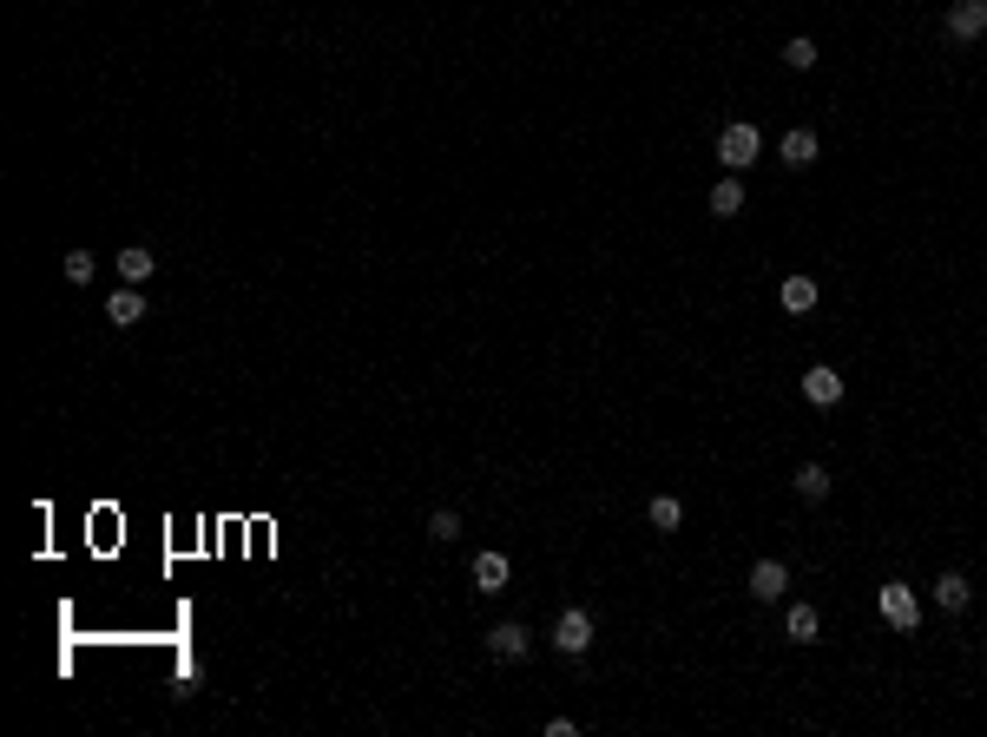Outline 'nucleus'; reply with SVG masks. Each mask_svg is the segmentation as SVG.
<instances>
[{
    "label": "nucleus",
    "instance_id": "nucleus-6",
    "mask_svg": "<svg viewBox=\"0 0 987 737\" xmlns=\"http://www.w3.org/2000/svg\"><path fill=\"white\" fill-rule=\"evenodd\" d=\"M106 323L112 330H132V323H145V297H139V283H119L106 297Z\"/></svg>",
    "mask_w": 987,
    "mask_h": 737
},
{
    "label": "nucleus",
    "instance_id": "nucleus-3",
    "mask_svg": "<svg viewBox=\"0 0 987 737\" xmlns=\"http://www.w3.org/2000/svg\"><path fill=\"white\" fill-rule=\"evenodd\" d=\"M757 145H764V139H757V126H724V132H718V158H724V172H744V165L757 158Z\"/></svg>",
    "mask_w": 987,
    "mask_h": 737
},
{
    "label": "nucleus",
    "instance_id": "nucleus-14",
    "mask_svg": "<svg viewBox=\"0 0 987 737\" xmlns=\"http://www.w3.org/2000/svg\"><path fill=\"white\" fill-rule=\"evenodd\" d=\"M777 303H784L790 316L816 310V283H810V277H784V290H777Z\"/></svg>",
    "mask_w": 987,
    "mask_h": 737
},
{
    "label": "nucleus",
    "instance_id": "nucleus-4",
    "mask_svg": "<svg viewBox=\"0 0 987 737\" xmlns=\"http://www.w3.org/2000/svg\"><path fill=\"white\" fill-rule=\"evenodd\" d=\"M981 33H987V0H955V7H948V40L968 47V40H981Z\"/></svg>",
    "mask_w": 987,
    "mask_h": 737
},
{
    "label": "nucleus",
    "instance_id": "nucleus-20",
    "mask_svg": "<svg viewBox=\"0 0 987 737\" xmlns=\"http://www.w3.org/2000/svg\"><path fill=\"white\" fill-rule=\"evenodd\" d=\"M784 66H790V73H810V66H816V40H790V47H784Z\"/></svg>",
    "mask_w": 987,
    "mask_h": 737
},
{
    "label": "nucleus",
    "instance_id": "nucleus-5",
    "mask_svg": "<svg viewBox=\"0 0 987 737\" xmlns=\"http://www.w3.org/2000/svg\"><path fill=\"white\" fill-rule=\"evenodd\" d=\"M744 586H751V599H764V606H770V599H784V593H790V566H784V560H757Z\"/></svg>",
    "mask_w": 987,
    "mask_h": 737
},
{
    "label": "nucleus",
    "instance_id": "nucleus-2",
    "mask_svg": "<svg viewBox=\"0 0 987 737\" xmlns=\"http://www.w3.org/2000/svg\"><path fill=\"white\" fill-rule=\"evenodd\" d=\"M876 606H882V619H889L895 632H915V626H922V599H915V593H909L902 580H882Z\"/></svg>",
    "mask_w": 987,
    "mask_h": 737
},
{
    "label": "nucleus",
    "instance_id": "nucleus-16",
    "mask_svg": "<svg viewBox=\"0 0 987 737\" xmlns=\"http://www.w3.org/2000/svg\"><path fill=\"white\" fill-rule=\"evenodd\" d=\"M797 494H803V501H830V468L803 461V468H797Z\"/></svg>",
    "mask_w": 987,
    "mask_h": 737
},
{
    "label": "nucleus",
    "instance_id": "nucleus-11",
    "mask_svg": "<svg viewBox=\"0 0 987 737\" xmlns=\"http://www.w3.org/2000/svg\"><path fill=\"white\" fill-rule=\"evenodd\" d=\"M784 639H790V645H816V639H823V619H816V606H790Z\"/></svg>",
    "mask_w": 987,
    "mask_h": 737
},
{
    "label": "nucleus",
    "instance_id": "nucleus-17",
    "mask_svg": "<svg viewBox=\"0 0 987 737\" xmlns=\"http://www.w3.org/2000/svg\"><path fill=\"white\" fill-rule=\"evenodd\" d=\"M711 211H718V218H737V211H744V185H737V178H718V185H711Z\"/></svg>",
    "mask_w": 987,
    "mask_h": 737
},
{
    "label": "nucleus",
    "instance_id": "nucleus-15",
    "mask_svg": "<svg viewBox=\"0 0 987 737\" xmlns=\"http://www.w3.org/2000/svg\"><path fill=\"white\" fill-rule=\"evenodd\" d=\"M645 514H652V527H658V534H678V527H685V507H678V494H658V501L645 507Z\"/></svg>",
    "mask_w": 987,
    "mask_h": 737
},
{
    "label": "nucleus",
    "instance_id": "nucleus-18",
    "mask_svg": "<svg viewBox=\"0 0 987 737\" xmlns=\"http://www.w3.org/2000/svg\"><path fill=\"white\" fill-rule=\"evenodd\" d=\"M428 540H461V514L455 507H435V514H428Z\"/></svg>",
    "mask_w": 987,
    "mask_h": 737
},
{
    "label": "nucleus",
    "instance_id": "nucleus-12",
    "mask_svg": "<svg viewBox=\"0 0 987 737\" xmlns=\"http://www.w3.org/2000/svg\"><path fill=\"white\" fill-rule=\"evenodd\" d=\"M777 152H784V165L790 172H803V165H816V132H784V145H777Z\"/></svg>",
    "mask_w": 987,
    "mask_h": 737
},
{
    "label": "nucleus",
    "instance_id": "nucleus-1",
    "mask_svg": "<svg viewBox=\"0 0 987 737\" xmlns=\"http://www.w3.org/2000/svg\"><path fill=\"white\" fill-rule=\"evenodd\" d=\"M586 645H593V612H586V606H566L560 619H553V652H560V659H580Z\"/></svg>",
    "mask_w": 987,
    "mask_h": 737
},
{
    "label": "nucleus",
    "instance_id": "nucleus-8",
    "mask_svg": "<svg viewBox=\"0 0 987 737\" xmlns=\"http://www.w3.org/2000/svg\"><path fill=\"white\" fill-rule=\"evenodd\" d=\"M803 395H810L816 408H836L843 402V376H836V369H803Z\"/></svg>",
    "mask_w": 987,
    "mask_h": 737
},
{
    "label": "nucleus",
    "instance_id": "nucleus-10",
    "mask_svg": "<svg viewBox=\"0 0 987 737\" xmlns=\"http://www.w3.org/2000/svg\"><path fill=\"white\" fill-rule=\"evenodd\" d=\"M507 580H514V566H507V553H481V560H474V586H481V593H501Z\"/></svg>",
    "mask_w": 987,
    "mask_h": 737
},
{
    "label": "nucleus",
    "instance_id": "nucleus-7",
    "mask_svg": "<svg viewBox=\"0 0 987 737\" xmlns=\"http://www.w3.org/2000/svg\"><path fill=\"white\" fill-rule=\"evenodd\" d=\"M487 652H494V659H527V652H533V639H527V626H514V619H507V626H494V632H487Z\"/></svg>",
    "mask_w": 987,
    "mask_h": 737
},
{
    "label": "nucleus",
    "instance_id": "nucleus-9",
    "mask_svg": "<svg viewBox=\"0 0 987 737\" xmlns=\"http://www.w3.org/2000/svg\"><path fill=\"white\" fill-rule=\"evenodd\" d=\"M112 270H119V283H152V251H145V244H126V251L112 257Z\"/></svg>",
    "mask_w": 987,
    "mask_h": 737
},
{
    "label": "nucleus",
    "instance_id": "nucleus-19",
    "mask_svg": "<svg viewBox=\"0 0 987 737\" xmlns=\"http://www.w3.org/2000/svg\"><path fill=\"white\" fill-rule=\"evenodd\" d=\"M60 270H66V283H93V270H99V264H93V251H66V257H60Z\"/></svg>",
    "mask_w": 987,
    "mask_h": 737
},
{
    "label": "nucleus",
    "instance_id": "nucleus-13",
    "mask_svg": "<svg viewBox=\"0 0 987 737\" xmlns=\"http://www.w3.org/2000/svg\"><path fill=\"white\" fill-rule=\"evenodd\" d=\"M968 580H961V573H941V580H935V606L941 612H968Z\"/></svg>",
    "mask_w": 987,
    "mask_h": 737
}]
</instances>
